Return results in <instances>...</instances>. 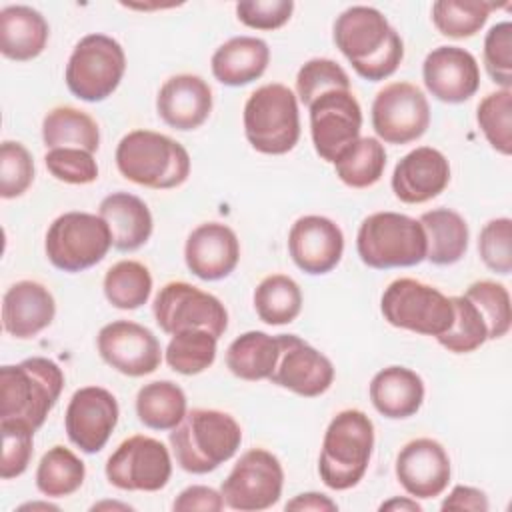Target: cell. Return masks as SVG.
I'll list each match as a JSON object with an SVG mask.
<instances>
[{"instance_id": "6da1fadb", "label": "cell", "mask_w": 512, "mask_h": 512, "mask_svg": "<svg viewBox=\"0 0 512 512\" xmlns=\"http://www.w3.org/2000/svg\"><path fill=\"white\" fill-rule=\"evenodd\" d=\"M334 44L356 74L370 82L392 76L404 58L400 34L372 6L346 8L334 22Z\"/></svg>"}, {"instance_id": "7a4b0ae2", "label": "cell", "mask_w": 512, "mask_h": 512, "mask_svg": "<svg viewBox=\"0 0 512 512\" xmlns=\"http://www.w3.org/2000/svg\"><path fill=\"white\" fill-rule=\"evenodd\" d=\"M242 442V428L222 410L194 408L170 432L176 464L190 474H208L230 460Z\"/></svg>"}, {"instance_id": "3957f363", "label": "cell", "mask_w": 512, "mask_h": 512, "mask_svg": "<svg viewBox=\"0 0 512 512\" xmlns=\"http://www.w3.org/2000/svg\"><path fill=\"white\" fill-rule=\"evenodd\" d=\"M64 388L62 368L32 356L0 368V420H20L38 430Z\"/></svg>"}, {"instance_id": "277c9868", "label": "cell", "mask_w": 512, "mask_h": 512, "mask_svg": "<svg viewBox=\"0 0 512 512\" xmlns=\"http://www.w3.org/2000/svg\"><path fill=\"white\" fill-rule=\"evenodd\" d=\"M114 158L126 180L154 190L176 188L190 174L188 150L154 130H132L122 136Z\"/></svg>"}, {"instance_id": "5b68a950", "label": "cell", "mask_w": 512, "mask_h": 512, "mask_svg": "<svg viewBox=\"0 0 512 512\" xmlns=\"http://www.w3.org/2000/svg\"><path fill=\"white\" fill-rule=\"evenodd\" d=\"M374 448V424L356 408L338 412L322 440L318 474L332 490H348L356 486L368 470Z\"/></svg>"}, {"instance_id": "8992f818", "label": "cell", "mask_w": 512, "mask_h": 512, "mask_svg": "<svg viewBox=\"0 0 512 512\" xmlns=\"http://www.w3.org/2000/svg\"><path fill=\"white\" fill-rule=\"evenodd\" d=\"M244 134L256 152H290L300 140L296 94L278 82L256 88L244 104Z\"/></svg>"}, {"instance_id": "52a82bcc", "label": "cell", "mask_w": 512, "mask_h": 512, "mask_svg": "<svg viewBox=\"0 0 512 512\" xmlns=\"http://www.w3.org/2000/svg\"><path fill=\"white\" fill-rule=\"evenodd\" d=\"M356 250L370 268H408L426 260V236L416 218L400 212H374L358 228Z\"/></svg>"}, {"instance_id": "ba28073f", "label": "cell", "mask_w": 512, "mask_h": 512, "mask_svg": "<svg viewBox=\"0 0 512 512\" xmlns=\"http://www.w3.org/2000/svg\"><path fill=\"white\" fill-rule=\"evenodd\" d=\"M380 310L388 324L434 338L444 334L454 320L452 300L414 278L390 282L382 294Z\"/></svg>"}, {"instance_id": "9c48e42d", "label": "cell", "mask_w": 512, "mask_h": 512, "mask_svg": "<svg viewBox=\"0 0 512 512\" xmlns=\"http://www.w3.org/2000/svg\"><path fill=\"white\" fill-rule=\"evenodd\" d=\"M126 70L122 46L106 34H88L72 50L66 64V86L84 102H102L118 88Z\"/></svg>"}, {"instance_id": "30bf717a", "label": "cell", "mask_w": 512, "mask_h": 512, "mask_svg": "<svg viewBox=\"0 0 512 512\" xmlns=\"http://www.w3.org/2000/svg\"><path fill=\"white\" fill-rule=\"evenodd\" d=\"M112 246L108 224L90 212H66L46 232V256L58 270L82 272L104 260Z\"/></svg>"}, {"instance_id": "8fae6325", "label": "cell", "mask_w": 512, "mask_h": 512, "mask_svg": "<svg viewBox=\"0 0 512 512\" xmlns=\"http://www.w3.org/2000/svg\"><path fill=\"white\" fill-rule=\"evenodd\" d=\"M284 470L280 460L264 450H246L220 486L224 504L240 512H258L274 506L282 496Z\"/></svg>"}, {"instance_id": "7c38bea8", "label": "cell", "mask_w": 512, "mask_h": 512, "mask_svg": "<svg viewBox=\"0 0 512 512\" xmlns=\"http://www.w3.org/2000/svg\"><path fill=\"white\" fill-rule=\"evenodd\" d=\"M152 312L160 330L170 336L182 330L200 328L220 338L228 328V312L224 304L216 296L188 282L164 284L154 298Z\"/></svg>"}, {"instance_id": "4fadbf2b", "label": "cell", "mask_w": 512, "mask_h": 512, "mask_svg": "<svg viewBox=\"0 0 512 512\" xmlns=\"http://www.w3.org/2000/svg\"><path fill=\"white\" fill-rule=\"evenodd\" d=\"M172 476L168 448L150 436L126 438L106 462V478L112 486L128 492H158Z\"/></svg>"}, {"instance_id": "5bb4252c", "label": "cell", "mask_w": 512, "mask_h": 512, "mask_svg": "<svg viewBox=\"0 0 512 512\" xmlns=\"http://www.w3.org/2000/svg\"><path fill=\"white\" fill-rule=\"evenodd\" d=\"M372 128L386 144H410L430 126V104L410 82L386 84L372 102Z\"/></svg>"}, {"instance_id": "9a60e30c", "label": "cell", "mask_w": 512, "mask_h": 512, "mask_svg": "<svg viewBox=\"0 0 512 512\" xmlns=\"http://www.w3.org/2000/svg\"><path fill=\"white\" fill-rule=\"evenodd\" d=\"M308 110L314 150L322 160L334 164L360 138L362 108L350 90H330L320 94Z\"/></svg>"}, {"instance_id": "2e32d148", "label": "cell", "mask_w": 512, "mask_h": 512, "mask_svg": "<svg viewBox=\"0 0 512 512\" xmlns=\"http://www.w3.org/2000/svg\"><path fill=\"white\" fill-rule=\"evenodd\" d=\"M96 344L100 358L124 376L152 374L162 362V348L154 332L132 320H114L102 326Z\"/></svg>"}, {"instance_id": "e0dca14e", "label": "cell", "mask_w": 512, "mask_h": 512, "mask_svg": "<svg viewBox=\"0 0 512 512\" xmlns=\"http://www.w3.org/2000/svg\"><path fill=\"white\" fill-rule=\"evenodd\" d=\"M280 354L274 366L272 384L304 398L324 394L334 382V366L320 350L296 334H278Z\"/></svg>"}, {"instance_id": "ac0fdd59", "label": "cell", "mask_w": 512, "mask_h": 512, "mask_svg": "<svg viewBox=\"0 0 512 512\" xmlns=\"http://www.w3.org/2000/svg\"><path fill=\"white\" fill-rule=\"evenodd\" d=\"M118 402L102 386H84L68 402L64 426L70 442L86 454L100 452L118 424Z\"/></svg>"}, {"instance_id": "d6986e66", "label": "cell", "mask_w": 512, "mask_h": 512, "mask_svg": "<svg viewBox=\"0 0 512 512\" xmlns=\"http://www.w3.org/2000/svg\"><path fill=\"white\" fill-rule=\"evenodd\" d=\"M422 78L428 92L446 104L470 100L480 88L476 58L460 46H438L424 58Z\"/></svg>"}, {"instance_id": "ffe728a7", "label": "cell", "mask_w": 512, "mask_h": 512, "mask_svg": "<svg viewBox=\"0 0 512 512\" xmlns=\"http://www.w3.org/2000/svg\"><path fill=\"white\" fill-rule=\"evenodd\" d=\"M450 458L446 448L432 438H416L396 456V478L414 498H436L450 482Z\"/></svg>"}, {"instance_id": "44dd1931", "label": "cell", "mask_w": 512, "mask_h": 512, "mask_svg": "<svg viewBox=\"0 0 512 512\" xmlns=\"http://www.w3.org/2000/svg\"><path fill=\"white\" fill-rule=\"evenodd\" d=\"M288 252L294 264L312 276L334 270L344 252L340 226L326 218L308 214L298 218L288 232Z\"/></svg>"}, {"instance_id": "7402d4cb", "label": "cell", "mask_w": 512, "mask_h": 512, "mask_svg": "<svg viewBox=\"0 0 512 512\" xmlns=\"http://www.w3.org/2000/svg\"><path fill=\"white\" fill-rule=\"evenodd\" d=\"M448 182V158L432 146L410 150L398 160L392 172V190L404 204H424L444 192Z\"/></svg>"}, {"instance_id": "603a6c76", "label": "cell", "mask_w": 512, "mask_h": 512, "mask_svg": "<svg viewBox=\"0 0 512 512\" xmlns=\"http://www.w3.org/2000/svg\"><path fill=\"white\" fill-rule=\"evenodd\" d=\"M184 260L188 270L200 280H222L238 266V236L226 224L204 222L190 232L184 246Z\"/></svg>"}, {"instance_id": "cb8c5ba5", "label": "cell", "mask_w": 512, "mask_h": 512, "mask_svg": "<svg viewBox=\"0 0 512 512\" xmlns=\"http://www.w3.org/2000/svg\"><path fill=\"white\" fill-rule=\"evenodd\" d=\"M158 116L174 130H194L212 112V90L196 74H176L168 78L156 96Z\"/></svg>"}, {"instance_id": "d4e9b609", "label": "cell", "mask_w": 512, "mask_h": 512, "mask_svg": "<svg viewBox=\"0 0 512 512\" xmlns=\"http://www.w3.org/2000/svg\"><path fill=\"white\" fill-rule=\"evenodd\" d=\"M56 314L52 292L34 280L12 284L2 298V326L20 340L34 338L48 328Z\"/></svg>"}, {"instance_id": "484cf974", "label": "cell", "mask_w": 512, "mask_h": 512, "mask_svg": "<svg viewBox=\"0 0 512 512\" xmlns=\"http://www.w3.org/2000/svg\"><path fill=\"white\" fill-rule=\"evenodd\" d=\"M98 216L108 224L112 246L120 252H134L144 246L154 228L150 208L130 192L108 194L98 206Z\"/></svg>"}, {"instance_id": "4316f807", "label": "cell", "mask_w": 512, "mask_h": 512, "mask_svg": "<svg viewBox=\"0 0 512 512\" xmlns=\"http://www.w3.org/2000/svg\"><path fill=\"white\" fill-rule=\"evenodd\" d=\"M270 62V48L256 36H234L210 60L214 78L224 86H246L258 80Z\"/></svg>"}, {"instance_id": "83f0119b", "label": "cell", "mask_w": 512, "mask_h": 512, "mask_svg": "<svg viewBox=\"0 0 512 512\" xmlns=\"http://www.w3.org/2000/svg\"><path fill=\"white\" fill-rule=\"evenodd\" d=\"M370 400L386 418H410L424 402V382L406 366H388L374 374L370 382Z\"/></svg>"}, {"instance_id": "f1b7e54d", "label": "cell", "mask_w": 512, "mask_h": 512, "mask_svg": "<svg viewBox=\"0 0 512 512\" xmlns=\"http://www.w3.org/2000/svg\"><path fill=\"white\" fill-rule=\"evenodd\" d=\"M46 18L24 4L0 10V52L16 62H26L42 54L48 42Z\"/></svg>"}, {"instance_id": "f546056e", "label": "cell", "mask_w": 512, "mask_h": 512, "mask_svg": "<svg viewBox=\"0 0 512 512\" xmlns=\"http://www.w3.org/2000/svg\"><path fill=\"white\" fill-rule=\"evenodd\" d=\"M418 222L426 236V260L436 266L456 264L468 250V224L450 208L424 212Z\"/></svg>"}, {"instance_id": "4dcf8cb0", "label": "cell", "mask_w": 512, "mask_h": 512, "mask_svg": "<svg viewBox=\"0 0 512 512\" xmlns=\"http://www.w3.org/2000/svg\"><path fill=\"white\" fill-rule=\"evenodd\" d=\"M278 354V336L250 330L232 340L226 350V366L234 376L242 380H268L278 362Z\"/></svg>"}, {"instance_id": "1f68e13d", "label": "cell", "mask_w": 512, "mask_h": 512, "mask_svg": "<svg viewBox=\"0 0 512 512\" xmlns=\"http://www.w3.org/2000/svg\"><path fill=\"white\" fill-rule=\"evenodd\" d=\"M42 140L54 148H82L96 152L100 146V130L96 120L74 106H56L42 120Z\"/></svg>"}, {"instance_id": "d6a6232c", "label": "cell", "mask_w": 512, "mask_h": 512, "mask_svg": "<svg viewBox=\"0 0 512 512\" xmlns=\"http://www.w3.org/2000/svg\"><path fill=\"white\" fill-rule=\"evenodd\" d=\"M136 416L152 430H172L186 416V394L170 380L144 384L136 394Z\"/></svg>"}, {"instance_id": "836d02e7", "label": "cell", "mask_w": 512, "mask_h": 512, "mask_svg": "<svg viewBox=\"0 0 512 512\" xmlns=\"http://www.w3.org/2000/svg\"><path fill=\"white\" fill-rule=\"evenodd\" d=\"M254 308L270 326L290 324L302 310L300 286L286 274H270L254 290Z\"/></svg>"}, {"instance_id": "e575fe53", "label": "cell", "mask_w": 512, "mask_h": 512, "mask_svg": "<svg viewBox=\"0 0 512 512\" xmlns=\"http://www.w3.org/2000/svg\"><path fill=\"white\" fill-rule=\"evenodd\" d=\"M386 168V150L378 138L364 136L352 142L334 162L336 176L350 188L376 184Z\"/></svg>"}, {"instance_id": "d590c367", "label": "cell", "mask_w": 512, "mask_h": 512, "mask_svg": "<svg viewBox=\"0 0 512 512\" xmlns=\"http://www.w3.org/2000/svg\"><path fill=\"white\" fill-rule=\"evenodd\" d=\"M86 476L84 462L66 446H52L38 462L36 488L48 498L74 494Z\"/></svg>"}, {"instance_id": "8d00e7d4", "label": "cell", "mask_w": 512, "mask_h": 512, "mask_svg": "<svg viewBox=\"0 0 512 512\" xmlns=\"http://www.w3.org/2000/svg\"><path fill=\"white\" fill-rule=\"evenodd\" d=\"M152 292L150 270L136 260H120L104 274V296L120 310L144 306Z\"/></svg>"}, {"instance_id": "74e56055", "label": "cell", "mask_w": 512, "mask_h": 512, "mask_svg": "<svg viewBox=\"0 0 512 512\" xmlns=\"http://www.w3.org/2000/svg\"><path fill=\"white\" fill-rule=\"evenodd\" d=\"M216 342L218 338L208 330L194 328L176 332L166 346V362L178 374H200L214 364Z\"/></svg>"}, {"instance_id": "f35d334b", "label": "cell", "mask_w": 512, "mask_h": 512, "mask_svg": "<svg viewBox=\"0 0 512 512\" xmlns=\"http://www.w3.org/2000/svg\"><path fill=\"white\" fill-rule=\"evenodd\" d=\"M494 8V2L484 0H438L432 4V22L448 38H470L482 30Z\"/></svg>"}, {"instance_id": "ab89813d", "label": "cell", "mask_w": 512, "mask_h": 512, "mask_svg": "<svg viewBox=\"0 0 512 512\" xmlns=\"http://www.w3.org/2000/svg\"><path fill=\"white\" fill-rule=\"evenodd\" d=\"M454 320L452 326L436 340L454 354H468L488 340L486 322L480 310L466 296H452Z\"/></svg>"}, {"instance_id": "60d3db41", "label": "cell", "mask_w": 512, "mask_h": 512, "mask_svg": "<svg viewBox=\"0 0 512 512\" xmlns=\"http://www.w3.org/2000/svg\"><path fill=\"white\" fill-rule=\"evenodd\" d=\"M476 120L488 144L510 156L512 152V90H496L486 94L476 110Z\"/></svg>"}, {"instance_id": "b9f144b4", "label": "cell", "mask_w": 512, "mask_h": 512, "mask_svg": "<svg viewBox=\"0 0 512 512\" xmlns=\"http://www.w3.org/2000/svg\"><path fill=\"white\" fill-rule=\"evenodd\" d=\"M464 296L480 310L488 340H496L508 334L512 324V306H510V294L508 288L494 280H478L468 286Z\"/></svg>"}, {"instance_id": "7bdbcfd3", "label": "cell", "mask_w": 512, "mask_h": 512, "mask_svg": "<svg viewBox=\"0 0 512 512\" xmlns=\"http://www.w3.org/2000/svg\"><path fill=\"white\" fill-rule=\"evenodd\" d=\"M330 90H350L346 70L330 58H312L296 74V94L304 106H310L320 94Z\"/></svg>"}, {"instance_id": "ee69618b", "label": "cell", "mask_w": 512, "mask_h": 512, "mask_svg": "<svg viewBox=\"0 0 512 512\" xmlns=\"http://www.w3.org/2000/svg\"><path fill=\"white\" fill-rule=\"evenodd\" d=\"M2 432V480L16 478L26 472L34 452V428L20 420H0Z\"/></svg>"}, {"instance_id": "f6af8a7d", "label": "cell", "mask_w": 512, "mask_h": 512, "mask_svg": "<svg viewBox=\"0 0 512 512\" xmlns=\"http://www.w3.org/2000/svg\"><path fill=\"white\" fill-rule=\"evenodd\" d=\"M34 180V162L28 148L14 140L0 146V196L10 200L22 196Z\"/></svg>"}, {"instance_id": "bcb514c9", "label": "cell", "mask_w": 512, "mask_h": 512, "mask_svg": "<svg viewBox=\"0 0 512 512\" xmlns=\"http://www.w3.org/2000/svg\"><path fill=\"white\" fill-rule=\"evenodd\" d=\"M478 252L482 262L496 274L512 272V220L494 218L484 224L478 236Z\"/></svg>"}, {"instance_id": "7dc6e473", "label": "cell", "mask_w": 512, "mask_h": 512, "mask_svg": "<svg viewBox=\"0 0 512 512\" xmlns=\"http://www.w3.org/2000/svg\"><path fill=\"white\" fill-rule=\"evenodd\" d=\"M484 68L502 90L512 88V24H494L484 38Z\"/></svg>"}, {"instance_id": "c3c4849f", "label": "cell", "mask_w": 512, "mask_h": 512, "mask_svg": "<svg viewBox=\"0 0 512 512\" xmlns=\"http://www.w3.org/2000/svg\"><path fill=\"white\" fill-rule=\"evenodd\" d=\"M48 172L66 184H90L98 178V164L92 152L82 148H54L44 156Z\"/></svg>"}, {"instance_id": "681fc988", "label": "cell", "mask_w": 512, "mask_h": 512, "mask_svg": "<svg viewBox=\"0 0 512 512\" xmlns=\"http://www.w3.org/2000/svg\"><path fill=\"white\" fill-rule=\"evenodd\" d=\"M292 10V0H244L236 4L238 20L256 30H276L284 26L290 20Z\"/></svg>"}, {"instance_id": "f907efd6", "label": "cell", "mask_w": 512, "mask_h": 512, "mask_svg": "<svg viewBox=\"0 0 512 512\" xmlns=\"http://www.w3.org/2000/svg\"><path fill=\"white\" fill-rule=\"evenodd\" d=\"M226 504H224V498L218 490L210 488V486H202V484H194V486H188L184 488L172 508L176 512H194V510H202V512H218L222 510Z\"/></svg>"}, {"instance_id": "816d5d0a", "label": "cell", "mask_w": 512, "mask_h": 512, "mask_svg": "<svg viewBox=\"0 0 512 512\" xmlns=\"http://www.w3.org/2000/svg\"><path fill=\"white\" fill-rule=\"evenodd\" d=\"M442 510H472V512H486L488 510V498L480 488L458 484L450 490V494L444 498Z\"/></svg>"}, {"instance_id": "f5cc1de1", "label": "cell", "mask_w": 512, "mask_h": 512, "mask_svg": "<svg viewBox=\"0 0 512 512\" xmlns=\"http://www.w3.org/2000/svg\"><path fill=\"white\" fill-rule=\"evenodd\" d=\"M286 510H298V512H336L338 504L328 498L326 494L320 492H304L294 496L288 504Z\"/></svg>"}, {"instance_id": "db71d44e", "label": "cell", "mask_w": 512, "mask_h": 512, "mask_svg": "<svg viewBox=\"0 0 512 512\" xmlns=\"http://www.w3.org/2000/svg\"><path fill=\"white\" fill-rule=\"evenodd\" d=\"M380 510L384 512V510H406V512H420L422 510V506L416 502V500H412V498H390V500H386V502H382L380 504Z\"/></svg>"}, {"instance_id": "11a10c76", "label": "cell", "mask_w": 512, "mask_h": 512, "mask_svg": "<svg viewBox=\"0 0 512 512\" xmlns=\"http://www.w3.org/2000/svg\"><path fill=\"white\" fill-rule=\"evenodd\" d=\"M26 508H32V510H36V508H40V510H58V506L48 504V502H32V504L20 506V510H26Z\"/></svg>"}]
</instances>
